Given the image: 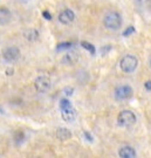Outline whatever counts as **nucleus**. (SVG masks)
I'll return each mask as SVG.
<instances>
[{
  "label": "nucleus",
  "mask_w": 151,
  "mask_h": 158,
  "mask_svg": "<svg viewBox=\"0 0 151 158\" xmlns=\"http://www.w3.org/2000/svg\"><path fill=\"white\" fill-rule=\"evenodd\" d=\"M118 155H120V157L123 158H133L136 157V151L131 147H123L118 151Z\"/></svg>",
  "instance_id": "10"
},
{
  "label": "nucleus",
  "mask_w": 151,
  "mask_h": 158,
  "mask_svg": "<svg viewBox=\"0 0 151 158\" xmlns=\"http://www.w3.org/2000/svg\"><path fill=\"white\" fill-rule=\"evenodd\" d=\"M35 88L40 93H45L50 88V79L47 76H39L35 80Z\"/></svg>",
  "instance_id": "7"
},
{
  "label": "nucleus",
  "mask_w": 151,
  "mask_h": 158,
  "mask_svg": "<svg viewBox=\"0 0 151 158\" xmlns=\"http://www.w3.org/2000/svg\"><path fill=\"white\" fill-rule=\"evenodd\" d=\"M145 89L148 91H151V81H146L145 82Z\"/></svg>",
  "instance_id": "18"
},
{
  "label": "nucleus",
  "mask_w": 151,
  "mask_h": 158,
  "mask_svg": "<svg viewBox=\"0 0 151 158\" xmlns=\"http://www.w3.org/2000/svg\"><path fill=\"white\" fill-rule=\"evenodd\" d=\"M137 63H138V61L133 55H125L121 60V69L124 73H132L137 68Z\"/></svg>",
  "instance_id": "4"
},
{
  "label": "nucleus",
  "mask_w": 151,
  "mask_h": 158,
  "mask_svg": "<svg viewBox=\"0 0 151 158\" xmlns=\"http://www.w3.org/2000/svg\"><path fill=\"white\" fill-rule=\"evenodd\" d=\"M85 137H87V139H88V141H90V142H93V138H92V136H90V135H89L88 132H85Z\"/></svg>",
  "instance_id": "20"
},
{
  "label": "nucleus",
  "mask_w": 151,
  "mask_h": 158,
  "mask_svg": "<svg viewBox=\"0 0 151 158\" xmlns=\"http://www.w3.org/2000/svg\"><path fill=\"white\" fill-rule=\"evenodd\" d=\"M150 66H151V59H150Z\"/></svg>",
  "instance_id": "22"
},
{
  "label": "nucleus",
  "mask_w": 151,
  "mask_h": 158,
  "mask_svg": "<svg viewBox=\"0 0 151 158\" xmlns=\"http://www.w3.org/2000/svg\"><path fill=\"white\" fill-rule=\"evenodd\" d=\"M2 56L7 62L17 61L20 56V50L17 47H7L2 50Z\"/></svg>",
  "instance_id": "6"
},
{
  "label": "nucleus",
  "mask_w": 151,
  "mask_h": 158,
  "mask_svg": "<svg viewBox=\"0 0 151 158\" xmlns=\"http://www.w3.org/2000/svg\"><path fill=\"white\" fill-rule=\"evenodd\" d=\"M103 22H104V26H105L108 30H116L122 26V18H121V15H120L118 13L110 12V13H108V14L104 17Z\"/></svg>",
  "instance_id": "2"
},
{
  "label": "nucleus",
  "mask_w": 151,
  "mask_h": 158,
  "mask_svg": "<svg viewBox=\"0 0 151 158\" xmlns=\"http://www.w3.org/2000/svg\"><path fill=\"white\" fill-rule=\"evenodd\" d=\"M73 45L70 43V42H66V43H60L59 46H57V50H61V49H68V48H70Z\"/></svg>",
  "instance_id": "15"
},
{
  "label": "nucleus",
  "mask_w": 151,
  "mask_h": 158,
  "mask_svg": "<svg viewBox=\"0 0 151 158\" xmlns=\"http://www.w3.org/2000/svg\"><path fill=\"white\" fill-rule=\"evenodd\" d=\"M74 19H75V14H74V12L72 10H65L59 14V20L63 25L72 24L74 21Z\"/></svg>",
  "instance_id": "8"
},
{
  "label": "nucleus",
  "mask_w": 151,
  "mask_h": 158,
  "mask_svg": "<svg viewBox=\"0 0 151 158\" xmlns=\"http://www.w3.org/2000/svg\"><path fill=\"white\" fill-rule=\"evenodd\" d=\"M132 96V89L129 86H121L115 90V97L120 101L128 100Z\"/></svg>",
  "instance_id": "5"
},
{
  "label": "nucleus",
  "mask_w": 151,
  "mask_h": 158,
  "mask_svg": "<svg viewBox=\"0 0 151 158\" xmlns=\"http://www.w3.org/2000/svg\"><path fill=\"white\" fill-rule=\"evenodd\" d=\"M43 18H45V19H47V20H50V19H52V17H50V13L45 11V12H43Z\"/></svg>",
  "instance_id": "17"
},
{
  "label": "nucleus",
  "mask_w": 151,
  "mask_h": 158,
  "mask_svg": "<svg viewBox=\"0 0 151 158\" xmlns=\"http://www.w3.org/2000/svg\"><path fill=\"white\" fill-rule=\"evenodd\" d=\"M60 109H61V116L63 121L66 122H72L75 118V109L73 108L70 101L67 99H62L60 101Z\"/></svg>",
  "instance_id": "1"
},
{
  "label": "nucleus",
  "mask_w": 151,
  "mask_h": 158,
  "mask_svg": "<svg viewBox=\"0 0 151 158\" xmlns=\"http://www.w3.org/2000/svg\"><path fill=\"white\" fill-rule=\"evenodd\" d=\"M56 136L57 138L61 139V141H67V139H69L72 137V134H70V131H68L67 129L60 128L56 131Z\"/></svg>",
  "instance_id": "12"
},
{
  "label": "nucleus",
  "mask_w": 151,
  "mask_h": 158,
  "mask_svg": "<svg viewBox=\"0 0 151 158\" xmlns=\"http://www.w3.org/2000/svg\"><path fill=\"white\" fill-rule=\"evenodd\" d=\"M11 20V12L10 10L5 7H0V25H6Z\"/></svg>",
  "instance_id": "11"
},
{
  "label": "nucleus",
  "mask_w": 151,
  "mask_h": 158,
  "mask_svg": "<svg viewBox=\"0 0 151 158\" xmlns=\"http://www.w3.org/2000/svg\"><path fill=\"white\" fill-rule=\"evenodd\" d=\"M38 36H39V33L34 30H29L28 32L25 33V38L28 40H35L38 39Z\"/></svg>",
  "instance_id": "13"
},
{
  "label": "nucleus",
  "mask_w": 151,
  "mask_h": 158,
  "mask_svg": "<svg viewBox=\"0 0 151 158\" xmlns=\"http://www.w3.org/2000/svg\"><path fill=\"white\" fill-rule=\"evenodd\" d=\"M77 60H79V54L76 52H68V53H66V55L62 58V62L65 65L70 66V65L76 63Z\"/></svg>",
  "instance_id": "9"
},
{
  "label": "nucleus",
  "mask_w": 151,
  "mask_h": 158,
  "mask_svg": "<svg viewBox=\"0 0 151 158\" xmlns=\"http://www.w3.org/2000/svg\"><path fill=\"white\" fill-rule=\"evenodd\" d=\"M65 93L67 95H72L73 94V88H66L65 89Z\"/></svg>",
  "instance_id": "19"
},
{
  "label": "nucleus",
  "mask_w": 151,
  "mask_h": 158,
  "mask_svg": "<svg viewBox=\"0 0 151 158\" xmlns=\"http://www.w3.org/2000/svg\"><path fill=\"white\" fill-rule=\"evenodd\" d=\"M109 49H110V46H108V47H105V48H102L101 52H102V54H105V52H107V50H109Z\"/></svg>",
  "instance_id": "21"
},
{
  "label": "nucleus",
  "mask_w": 151,
  "mask_h": 158,
  "mask_svg": "<svg viewBox=\"0 0 151 158\" xmlns=\"http://www.w3.org/2000/svg\"><path fill=\"white\" fill-rule=\"evenodd\" d=\"M133 32H135V28H133L132 26H130V27H129L128 30H127L125 32H124V33H123V35H124V36H129V35H130L131 33H133Z\"/></svg>",
  "instance_id": "16"
},
{
  "label": "nucleus",
  "mask_w": 151,
  "mask_h": 158,
  "mask_svg": "<svg viewBox=\"0 0 151 158\" xmlns=\"http://www.w3.org/2000/svg\"><path fill=\"white\" fill-rule=\"evenodd\" d=\"M82 47L85 48V49H87V50H89L93 55L95 54V48H94V45H92V43H89V42H87V41H82Z\"/></svg>",
  "instance_id": "14"
},
{
  "label": "nucleus",
  "mask_w": 151,
  "mask_h": 158,
  "mask_svg": "<svg viewBox=\"0 0 151 158\" xmlns=\"http://www.w3.org/2000/svg\"><path fill=\"white\" fill-rule=\"evenodd\" d=\"M117 121H118V124L121 127L128 128V127H131L136 123V115L130 110H124L122 112H120Z\"/></svg>",
  "instance_id": "3"
}]
</instances>
